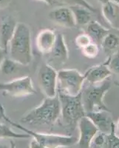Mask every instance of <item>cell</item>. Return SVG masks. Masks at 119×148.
<instances>
[{"label":"cell","instance_id":"11","mask_svg":"<svg viewBox=\"0 0 119 148\" xmlns=\"http://www.w3.org/2000/svg\"><path fill=\"white\" fill-rule=\"evenodd\" d=\"M86 116L92 121L98 132L104 134L110 133L115 123L112 119L111 112L109 110H96L86 113Z\"/></svg>","mask_w":119,"mask_h":148},{"label":"cell","instance_id":"28","mask_svg":"<svg viewBox=\"0 0 119 148\" xmlns=\"http://www.w3.org/2000/svg\"><path fill=\"white\" fill-rule=\"evenodd\" d=\"M11 0H0V10H3L10 5Z\"/></svg>","mask_w":119,"mask_h":148},{"label":"cell","instance_id":"20","mask_svg":"<svg viewBox=\"0 0 119 148\" xmlns=\"http://www.w3.org/2000/svg\"><path fill=\"white\" fill-rule=\"evenodd\" d=\"M30 135L27 133H18L3 123L0 122V138H30Z\"/></svg>","mask_w":119,"mask_h":148},{"label":"cell","instance_id":"12","mask_svg":"<svg viewBox=\"0 0 119 148\" xmlns=\"http://www.w3.org/2000/svg\"><path fill=\"white\" fill-rule=\"evenodd\" d=\"M48 16L53 22L63 27L72 28L76 26L73 14L68 6L55 8L50 11Z\"/></svg>","mask_w":119,"mask_h":148},{"label":"cell","instance_id":"27","mask_svg":"<svg viewBox=\"0 0 119 148\" xmlns=\"http://www.w3.org/2000/svg\"><path fill=\"white\" fill-rule=\"evenodd\" d=\"M94 142L97 146H103L105 141V134L102 133H100L99 134L96 135L95 138H93Z\"/></svg>","mask_w":119,"mask_h":148},{"label":"cell","instance_id":"8","mask_svg":"<svg viewBox=\"0 0 119 148\" xmlns=\"http://www.w3.org/2000/svg\"><path fill=\"white\" fill-rule=\"evenodd\" d=\"M38 82L41 90L47 98L57 96V71L47 63L42 64L38 73Z\"/></svg>","mask_w":119,"mask_h":148},{"label":"cell","instance_id":"16","mask_svg":"<svg viewBox=\"0 0 119 148\" xmlns=\"http://www.w3.org/2000/svg\"><path fill=\"white\" fill-rule=\"evenodd\" d=\"M102 14L109 25L119 30V4L112 0L102 4Z\"/></svg>","mask_w":119,"mask_h":148},{"label":"cell","instance_id":"26","mask_svg":"<svg viewBox=\"0 0 119 148\" xmlns=\"http://www.w3.org/2000/svg\"><path fill=\"white\" fill-rule=\"evenodd\" d=\"M91 42H92V40L87 33L79 34L75 39V43H76V46L81 49L84 48V47L90 44Z\"/></svg>","mask_w":119,"mask_h":148},{"label":"cell","instance_id":"24","mask_svg":"<svg viewBox=\"0 0 119 148\" xmlns=\"http://www.w3.org/2000/svg\"><path fill=\"white\" fill-rule=\"evenodd\" d=\"M57 3L64 5L65 6H72V5H81L86 8L89 9L92 12H95L96 10L92 5L86 0H55Z\"/></svg>","mask_w":119,"mask_h":148},{"label":"cell","instance_id":"6","mask_svg":"<svg viewBox=\"0 0 119 148\" xmlns=\"http://www.w3.org/2000/svg\"><path fill=\"white\" fill-rule=\"evenodd\" d=\"M57 92L76 96L81 92L85 76L76 69H62L57 71Z\"/></svg>","mask_w":119,"mask_h":148},{"label":"cell","instance_id":"4","mask_svg":"<svg viewBox=\"0 0 119 148\" xmlns=\"http://www.w3.org/2000/svg\"><path fill=\"white\" fill-rule=\"evenodd\" d=\"M60 101L62 122L68 127H73L81 119L86 116V112L81 101V92L76 96H69L63 92H57Z\"/></svg>","mask_w":119,"mask_h":148},{"label":"cell","instance_id":"25","mask_svg":"<svg viewBox=\"0 0 119 148\" xmlns=\"http://www.w3.org/2000/svg\"><path fill=\"white\" fill-rule=\"evenodd\" d=\"M99 50H100V47L94 42H91L90 44L81 49L83 55L89 59L96 58L98 54Z\"/></svg>","mask_w":119,"mask_h":148},{"label":"cell","instance_id":"31","mask_svg":"<svg viewBox=\"0 0 119 148\" xmlns=\"http://www.w3.org/2000/svg\"><path fill=\"white\" fill-rule=\"evenodd\" d=\"M0 148H12L10 145H8L6 143H3V142H0ZM29 148V147H27Z\"/></svg>","mask_w":119,"mask_h":148},{"label":"cell","instance_id":"2","mask_svg":"<svg viewBox=\"0 0 119 148\" xmlns=\"http://www.w3.org/2000/svg\"><path fill=\"white\" fill-rule=\"evenodd\" d=\"M60 101L58 96L46 97L39 106L29 111L21 119L24 124L30 125H53L60 118Z\"/></svg>","mask_w":119,"mask_h":148},{"label":"cell","instance_id":"9","mask_svg":"<svg viewBox=\"0 0 119 148\" xmlns=\"http://www.w3.org/2000/svg\"><path fill=\"white\" fill-rule=\"evenodd\" d=\"M47 56H49L47 64L55 69L56 67H60L66 63L69 57V52L63 34L61 33L56 34L55 44L52 51Z\"/></svg>","mask_w":119,"mask_h":148},{"label":"cell","instance_id":"35","mask_svg":"<svg viewBox=\"0 0 119 148\" xmlns=\"http://www.w3.org/2000/svg\"><path fill=\"white\" fill-rule=\"evenodd\" d=\"M44 148H46V147H44Z\"/></svg>","mask_w":119,"mask_h":148},{"label":"cell","instance_id":"1","mask_svg":"<svg viewBox=\"0 0 119 148\" xmlns=\"http://www.w3.org/2000/svg\"><path fill=\"white\" fill-rule=\"evenodd\" d=\"M10 58L21 65H28L33 59L31 32L27 25L17 22L15 31L9 43Z\"/></svg>","mask_w":119,"mask_h":148},{"label":"cell","instance_id":"19","mask_svg":"<svg viewBox=\"0 0 119 148\" xmlns=\"http://www.w3.org/2000/svg\"><path fill=\"white\" fill-rule=\"evenodd\" d=\"M119 46V38L116 35L109 33L101 42L100 47L107 53H113Z\"/></svg>","mask_w":119,"mask_h":148},{"label":"cell","instance_id":"33","mask_svg":"<svg viewBox=\"0 0 119 148\" xmlns=\"http://www.w3.org/2000/svg\"><path fill=\"white\" fill-rule=\"evenodd\" d=\"M98 1H99L100 2H101L102 4L105 3V2H107V1H109V0H98Z\"/></svg>","mask_w":119,"mask_h":148},{"label":"cell","instance_id":"30","mask_svg":"<svg viewBox=\"0 0 119 148\" xmlns=\"http://www.w3.org/2000/svg\"><path fill=\"white\" fill-rule=\"evenodd\" d=\"M37 1H39V2H42L44 3L47 4L48 5H53L54 4L57 3L55 2V0H37Z\"/></svg>","mask_w":119,"mask_h":148},{"label":"cell","instance_id":"14","mask_svg":"<svg viewBox=\"0 0 119 148\" xmlns=\"http://www.w3.org/2000/svg\"><path fill=\"white\" fill-rule=\"evenodd\" d=\"M56 39V33L51 29H43L39 31L36 38V46L42 54L51 53Z\"/></svg>","mask_w":119,"mask_h":148},{"label":"cell","instance_id":"34","mask_svg":"<svg viewBox=\"0 0 119 148\" xmlns=\"http://www.w3.org/2000/svg\"><path fill=\"white\" fill-rule=\"evenodd\" d=\"M112 1H113V2H117L118 4H119V0H112Z\"/></svg>","mask_w":119,"mask_h":148},{"label":"cell","instance_id":"21","mask_svg":"<svg viewBox=\"0 0 119 148\" xmlns=\"http://www.w3.org/2000/svg\"><path fill=\"white\" fill-rule=\"evenodd\" d=\"M19 65L21 64L17 63L10 58L5 57L0 64V71L5 75H10L16 71Z\"/></svg>","mask_w":119,"mask_h":148},{"label":"cell","instance_id":"22","mask_svg":"<svg viewBox=\"0 0 119 148\" xmlns=\"http://www.w3.org/2000/svg\"><path fill=\"white\" fill-rule=\"evenodd\" d=\"M103 147L104 148H119V136L116 133L115 125L110 133L105 134V141Z\"/></svg>","mask_w":119,"mask_h":148},{"label":"cell","instance_id":"5","mask_svg":"<svg viewBox=\"0 0 119 148\" xmlns=\"http://www.w3.org/2000/svg\"><path fill=\"white\" fill-rule=\"evenodd\" d=\"M109 81L90 84L81 90V101L86 113L96 110H109L104 102L105 94L110 88Z\"/></svg>","mask_w":119,"mask_h":148},{"label":"cell","instance_id":"18","mask_svg":"<svg viewBox=\"0 0 119 148\" xmlns=\"http://www.w3.org/2000/svg\"><path fill=\"white\" fill-rule=\"evenodd\" d=\"M73 14L76 25H87L92 21V13L91 10L81 5H72L69 6Z\"/></svg>","mask_w":119,"mask_h":148},{"label":"cell","instance_id":"7","mask_svg":"<svg viewBox=\"0 0 119 148\" xmlns=\"http://www.w3.org/2000/svg\"><path fill=\"white\" fill-rule=\"evenodd\" d=\"M0 91L13 97H25L36 93L34 83L30 76L17 78L8 82H0Z\"/></svg>","mask_w":119,"mask_h":148},{"label":"cell","instance_id":"17","mask_svg":"<svg viewBox=\"0 0 119 148\" xmlns=\"http://www.w3.org/2000/svg\"><path fill=\"white\" fill-rule=\"evenodd\" d=\"M110 32L108 29L101 25L97 21L92 20L87 25V34L90 37L92 42L96 43L99 47L101 46L104 38Z\"/></svg>","mask_w":119,"mask_h":148},{"label":"cell","instance_id":"13","mask_svg":"<svg viewBox=\"0 0 119 148\" xmlns=\"http://www.w3.org/2000/svg\"><path fill=\"white\" fill-rule=\"evenodd\" d=\"M108 62L109 58H107L101 64L89 68L84 74L85 80H87L90 84H98L106 81L109 76H112L111 71L108 67Z\"/></svg>","mask_w":119,"mask_h":148},{"label":"cell","instance_id":"32","mask_svg":"<svg viewBox=\"0 0 119 148\" xmlns=\"http://www.w3.org/2000/svg\"><path fill=\"white\" fill-rule=\"evenodd\" d=\"M115 130H116V133H119V120L116 125L115 124Z\"/></svg>","mask_w":119,"mask_h":148},{"label":"cell","instance_id":"29","mask_svg":"<svg viewBox=\"0 0 119 148\" xmlns=\"http://www.w3.org/2000/svg\"><path fill=\"white\" fill-rule=\"evenodd\" d=\"M7 54L8 53L6 52L4 49H2V47H0V64H1V62H2V60L5 59V56L7 55Z\"/></svg>","mask_w":119,"mask_h":148},{"label":"cell","instance_id":"10","mask_svg":"<svg viewBox=\"0 0 119 148\" xmlns=\"http://www.w3.org/2000/svg\"><path fill=\"white\" fill-rule=\"evenodd\" d=\"M78 126L79 129L78 145L81 148H90L92 140L98 133V130L86 116L79 120Z\"/></svg>","mask_w":119,"mask_h":148},{"label":"cell","instance_id":"3","mask_svg":"<svg viewBox=\"0 0 119 148\" xmlns=\"http://www.w3.org/2000/svg\"><path fill=\"white\" fill-rule=\"evenodd\" d=\"M0 116L10 125L18 128L24 133L30 135L39 145L46 148L66 147L72 146L78 142V138L72 136H62V135L38 133V132L33 131L31 130L27 129L21 125L20 124L16 123L15 121H12L10 119H9L7 115L5 114V108L2 105H0Z\"/></svg>","mask_w":119,"mask_h":148},{"label":"cell","instance_id":"15","mask_svg":"<svg viewBox=\"0 0 119 148\" xmlns=\"http://www.w3.org/2000/svg\"><path fill=\"white\" fill-rule=\"evenodd\" d=\"M17 22L8 16L5 18L0 25V47L8 53V46L15 31Z\"/></svg>","mask_w":119,"mask_h":148},{"label":"cell","instance_id":"23","mask_svg":"<svg viewBox=\"0 0 119 148\" xmlns=\"http://www.w3.org/2000/svg\"><path fill=\"white\" fill-rule=\"evenodd\" d=\"M108 67L111 73L119 77V50L113 53L109 57Z\"/></svg>","mask_w":119,"mask_h":148}]
</instances>
